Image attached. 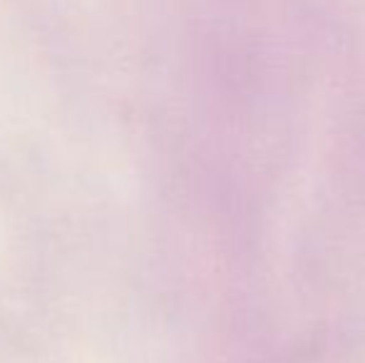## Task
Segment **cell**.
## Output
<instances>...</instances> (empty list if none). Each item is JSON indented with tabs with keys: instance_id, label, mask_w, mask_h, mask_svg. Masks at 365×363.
Returning a JSON list of instances; mask_svg holds the SVG:
<instances>
[]
</instances>
